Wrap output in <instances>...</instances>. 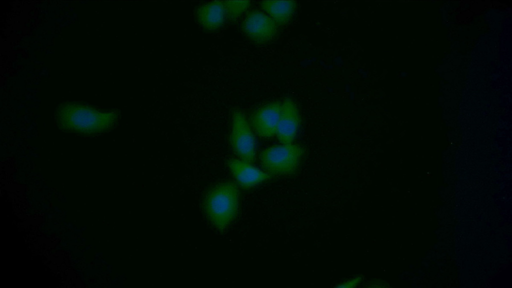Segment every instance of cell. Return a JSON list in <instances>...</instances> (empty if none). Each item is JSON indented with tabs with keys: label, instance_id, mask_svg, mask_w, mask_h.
<instances>
[{
	"label": "cell",
	"instance_id": "1",
	"mask_svg": "<svg viewBox=\"0 0 512 288\" xmlns=\"http://www.w3.org/2000/svg\"><path fill=\"white\" fill-rule=\"evenodd\" d=\"M56 120L64 130L90 135L110 128L116 123V112H101L88 106L67 102L61 104L56 112Z\"/></svg>",
	"mask_w": 512,
	"mask_h": 288
},
{
	"label": "cell",
	"instance_id": "2",
	"mask_svg": "<svg viewBox=\"0 0 512 288\" xmlns=\"http://www.w3.org/2000/svg\"><path fill=\"white\" fill-rule=\"evenodd\" d=\"M238 202V188L231 182L217 185L208 194L205 202L206 212L220 231L224 232L236 218Z\"/></svg>",
	"mask_w": 512,
	"mask_h": 288
},
{
	"label": "cell",
	"instance_id": "3",
	"mask_svg": "<svg viewBox=\"0 0 512 288\" xmlns=\"http://www.w3.org/2000/svg\"><path fill=\"white\" fill-rule=\"evenodd\" d=\"M304 153L302 148L296 144H282L263 150L260 160L262 166L268 173L290 174L298 168Z\"/></svg>",
	"mask_w": 512,
	"mask_h": 288
},
{
	"label": "cell",
	"instance_id": "4",
	"mask_svg": "<svg viewBox=\"0 0 512 288\" xmlns=\"http://www.w3.org/2000/svg\"><path fill=\"white\" fill-rule=\"evenodd\" d=\"M251 128L242 112H234L230 143L240 160L250 163L254 161L256 154V138Z\"/></svg>",
	"mask_w": 512,
	"mask_h": 288
},
{
	"label": "cell",
	"instance_id": "5",
	"mask_svg": "<svg viewBox=\"0 0 512 288\" xmlns=\"http://www.w3.org/2000/svg\"><path fill=\"white\" fill-rule=\"evenodd\" d=\"M244 34L256 44L272 40L277 32V24L267 14L258 10L249 12L242 24Z\"/></svg>",
	"mask_w": 512,
	"mask_h": 288
},
{
	"label": "cell",
	"instance_id": "6",
	"mask_svg": "<svg viewBox=\"0 0 512 288\" xmlns=\"http://www.w3.org/2000/svg\"><path fill=\"white\" fill-rule=\"evenodd\" d=\"M282 103L268 104L254 112L250 118V125L258 135L270 138L276 133L281 110Z\"/></svg>",
	"mask_w": 512,
	"mask_h": 288
},
{
	"label": "cell",
	"instance_id": "7",
	"mask_svg": "<svg viewBox=\"0 0 512 288\" xmlns=\"http://www.w3.org/2000/svg\"><path fill=\"white\" fill-rule=\"evenodd\" d=\"M300 116L294 102L290 98L282 103L276 134L282 144H292L300 124Z\"/></svg>",
	"mask_w": 512,
	"mask_h": 288
},
{
	"label": "cell",
	"instance_id": "8",
	"mask_svg": "<svg viewBox=\"0 0 512 288\" xmlns=\"http://www.w3.org/2000/svg\"><path fill=\"white\" fill-rule=\"evenodd\" d=\"M228 166L238 184L244 189H250L270 178L268 172L242 160L230 159Z\"/></svg>",
	"mask_w": 512,
	"mask_h": 288
},
{
	"label": "cell",
	"instance_id": "9",
	"mask_svg": "<svg viewBox=\"0 0 512 288\" xmlns=\"http://www.w3.org/2000/svg\"><path fill=\"white\" fill-rule=\"evenodd\" d=\"M195 16L198 22L205 29H218L226 18L223 1H212L200 5L196 9Z\"/></svg>",
	"mask_w": 512,
	"mask_h": 288
},
{
	"label": "cell",
	"instance_id": "10",
	"mask_svg": "<svg viewBox=\"0 0 512 288\" xmlns=\"http://www.w3.org/2000/svg\"><path fill=\"white\" fill-rule=\"evenodd\" d=\"M262 9L279 25L288 23L293 16L296 2L293 0H264L260 2Z\"/></svg>",
	"mask_w": 512,
	"mask_h": 288
},
{
	"label": "cell",
	"instance_id": "11",
	"mask_svg": "<svg viewBox=\"0 0 512 288\" xmlns=\"http://www.w3.org/2000/svg\"><path fill=\"white\" fill-rule=\"evenodd\" d=\"M223 3L226 17L230 20H236L250 4V0H224Z\"/></svg>",
	"mask_w": 512,
	"mask_h": 288
}]
</instances>
